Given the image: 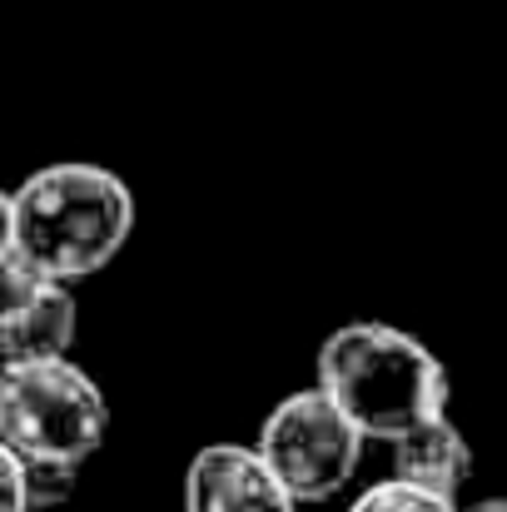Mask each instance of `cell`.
<instances>
[{
  "label": "cell",
  "mask_w": 507,
  "mask_h": 512,
  "mask_svg": "<svg viewBox=\"0 0 507 512\" xmlns=\"http://www.w3.org/2000/svg\"><path fill=\"white\" fill-rule=\"evenodd\" d=\"M75 483H80V473H75V468H30V463H25L30 512H45V508L70 503V498H75Z\"/></svg>",
  "instance_id": "obj_9"
},
{
  "label": "cell",
  "mask_w": 507,
  "mask_h": 512,
  "mask_svg": "<svg viewBox=\"0 0 507 512\" xmlns=\"http://www.w3.org/2000/svg\"><path fill=\"white\" fill-rule=\"evenodd\" d=\"M110 433V403L75 358L0 363V443L30 468H85Z\"/></svg>",
  "instance_id": "obj_3"
},
{
  "label": "cell",
  "mask_w": 507,
  "mask_h": 512,
  "mask_svg": "<svg viewBox=\"0 0 507 512\" xmlns=\"http://www.w3.org/2000/svg\"><path fill=\"white\" fill-rule=\"evenodd\" d=\"M80 334V304L70 284L45 279L20 254L0 264V363L70 358Z\"/></svg>",
  "instance_id": "obj_5"
},
{
  "label": "cell",
  "mask_w": 507,
  "mask_h": 512,
  "mask_svg": "<svg viewBox=\"0 0 507 512\" xmlns=\"http://www.w3.org/2000/svg\"><path fill=\"white\" fill-rule=\"evenodd\" d=\"M184 512H299L254 443H209L184 468Z\"/></svg>",
  "instance_id": "obj_6"
},
{
  "label": "cell",
  "mask_w": 507,
  "mask_h": 512,
  "mask_svg": "<svg viewBox=\"0 0 507 512\" xmlns=\"http://www.w3.org/2000/svg\"><path fill=\"white\" fill-rule=\"evenodd\" d=\"M463 512H507V498H488V503H473V508Z\"/></svg>",
  "instance_id": "obj_12"
},
{
  "label": "cell",
  "mask_w": 507,
  "mask_h": 512,
  "mask_svg": "<svg viewBox=\"0 0 507 512\" xmlns=\"http://www.w3.org/2000/svg\"><path fill=\"white\" fill-rule=\"evenodd\" d=\"M348 512H463V508L448 503V498H438V493H423V488H413V483L383 478V483L363 488Z\"/></svg>",
  "instance_id": "obj_8"
},
{
  "label": "cell",
  "mask_w": 507,
  "mask_h": 512,
  "mask_svg": "<svg viewBox=\"0 0 507 512\" xmlns=\"http://www.w3.org/2000/svg\"><path fill=\"white\" fill-rule=\"evenodd\" d=\"M15 254V189H0V264Z\"/></svg>",
  "instance_id": "obj_11"
},
{
  "label": "cell",
  "mask_w": 507,
  "mask_h": 512,
  "mask_svg": "<svg viewBox=\"0 0 507 512\" xmlns=\"http://www.w3.org/2000/svg\"><path fill=\"white\" fill-rule=\"evenodd\" d=\"M0 512H30V493H25V463L0 443Z\"/></svg>",
  "instance_id": "obj_10"
},
{
  "label": "cell",
  "mask_w": 507,
  "mask_h": 512,
  "mask_svg": "<svg viewBox=\"0 0 507 512\" xmlns=\"http://www.w3.org/2000/svg\"><path fill=\"white\" fill-rule=\"evenodd\" d=\"M393 478L458 503V488L473 478V448L448 418H433L393 443Z\"/></svg>",
  "instance_id": "obj_7"
},
{
  "label": "cell",
  "mask_w": 507,
  "mask_h": 512,
  "mask_svg": "<svg viewBox=\"0 0 507 512\" xmlns=\"http://www.w3.org/2000/svg\"><path fill=\"white\" fill-rule=\"evenodd\" d=\"M314 388H324L343 418L378 443H398L403 433L443 418L448 408V368L413 334L358 319L334 329L319 348Z\"/></svg>",
  "instance_id": "obj_2"
},
{
  "label": "cell",
  "mask_w": 507,
  "mask_h": 512,
  "mask_svg": "<svg viewBox=\"0 0 507 512\" xmlns=\"http://www.w3.org/2000/svg\"><path fill=\"white\" fill-rule=\"evenodd\" d=\"M135 234V194L105 165L55 160L15 184V254L55 284L100 274Z\"/></svg>",
  "instance_id": "obj_1"
},
{
  "label": "cell",
  "mask_w": 507,
  "mask_h": 512,
  "mask_svg": "<svg viewBox=\"0 0 507 512\" xmlns=\"http://www.w3.org/2000/svg\"><path fill=\"white\" fill-rule=\"evenodd\" d=\"M363 443L368 438L343 418V408L324 388H299L284 403H274V413L259 423L254 448L294 503H329L353 483Z\"/></svg>",
  "instance_id": "obj_4"
}]
</instances>
